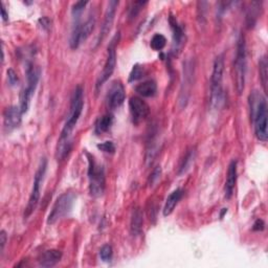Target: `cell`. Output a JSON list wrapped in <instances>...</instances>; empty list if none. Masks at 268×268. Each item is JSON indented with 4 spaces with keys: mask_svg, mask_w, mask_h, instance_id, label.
Segmentation results:
<instances>
[{
    "mask_svg": "<svg viewBox=\"0 0 268 268\" xmlns=\"http://www.w3.org/2000/svg\"><path fill=\"white\" fill-rule=\"evenodd\" d=\"M112 254H113V250L112 247H111V245L105 244L102 246L100 251V257L104 262H109L111 258H112Z\"/></svg>",
    "mask_w": 268,
    "mask_h": 268,
    "instance_id": "cell-26",
    "label": "cell"
},
{
    "mask_svg": "<svg viewBox=\"0 0 268 268\" xmlns=\"http://www.w3.org/2000/svg\"><path fill=\"white\" fill-rule=\"evenodd\" d=\"M142 75H143V68L140 66V65H135V66H133L132 68L131 74H130L129 82H134L140 80L141 78H142Z\"/></svg>",
    "mask_w": 268,
    "mask_h": 268,
    "instance_id": "cell-29",
    "label": "cell"
},
{
    "mask_svg": "<svg viewBox=\"0 0 268 268\" xmlns=\"http://www.w3.org/2000/svg\"><path fill=\"white\" fill-rule=\"evenodd\" d=\"M25 75H27L28 84H27V86H25L21 91L20 105H19L22 113H27L29 108H30L32 96L34 95L39 79H40L41 69H40V67L36 66L34 63L29 62L27 65V70H25Z\"/></svg>",
    "mask_w": 268,
    "mask_h": 268,
    "instance_id": "cell-4",
    "label": "cell"
},
{
    "mask_svg": "<svg viewBox=\"0 0 268 268\" xmlns=\"http://www.w3.org/2000/svg\"><path fill=\"white\" fill-rule=\"evenodd\" d=\"M160 176H161V168L158 166L153 170L151 174H150V177L148 179V185L150 187H153L156 182L159 180Z\"/></svg>",
    "mask_w": 268,
    "mask_h": 268,
    "instance_id": "cell-28",
    "label": "cell"
},
{
    "mask_svg": "<svg viewBox=\"0 0 268 268\" xmlns=\"http://www.w3.org/2000/svg\"><path fill=\"white\" fill-rule=\"evenodd\" d=\"M126 99L125 88L120 81H114L108 90L107 102L111 109L119 108Z\"/></svg>",
    "mask_w": 268,
    "mask_h": 268,
    "instance_id": "cell-11",
    "label": "cell"
},
{
    "mask_svg": "<svg viewBox=\"0 0 268 268\" xmlns=\"http://www.w3.org/2000/svg\"><path fill=\"white\" fill-rule=\"evenodd\" d=\"M147 3V1H136L132 4L131 9L129 10V19H134L139 13L141 12L142 8Z\"/></svg>",
    "mask_w": 268,
    "mask_h": 268,
    "instance_id": "cell-27",
    "label": "cell"
},
{
    "mask_svg": "<svg viewBox=\"0 0 268 268\" xmlns=\"http://www.w3.org/2000/svg\"><path fill=\"white\" fill-rule=\"evenodd\" d=\"M135 91L143 97H152L158 93V85L152 80L145 81L137 85Z\"/></svg>",
    "mask_w": 268,
    "mask_h": 268,
    "instance_id": "cell-19",
    "label": "cell"
},
{
    "mask_svg": "<svg viewBox=\"0 0 268 268\" xmlns=\"http://www.w3.org/2000/svg\"><path fill=\"white\" fill-rule=\"evenodd\" d=\"M88 4V1H78L73 5V14L81 15V12L85 9V6Z\"/></svg>",
    "mask_w": 268,
    "mask_h": 268,
    "instance_id": "cell-32",
    "label": "cell"
},
{
    "mask_svg": "<svg viewBox=\"0 0 268 268\" xmlns=\"http://www.w3.org/2000/svg\"><path fill=\"white\" fill-rule=\"evenodd\" d=\"M121 35L120 32H117V34L111 39V41L109 43L108 47V51H107V59L105 65H104V68L102 70V73L99 77V80L96 82V87L99 88L100 86L105 83L109 78L112 76L113 71L115 69V65H116V45L120 41Z\"/></svg>",
    "mask_w": 268,
    "mask_h": 268,
    "instance_id": "cell-9",
    "label": "cell"
},
{
    "mask_svg": "<svg viewBox=\"0 0 268 268\" xmlns=\"http://www.w3.org/2000/svg\"><path fill=\"white\" fill-rule=\"evenodd\" d=\"M96 147H97V149H100L101 151L105 152V153H114V151H115L114 143L110 141L99 143Z\"/></svg>",
    "mask_w": 268,
    "mask_h": 268,
    "instance_id": "cell-30",
    "label": "cell"
},
{
    "mask_svg": "<svg viewBox=\"0 0 268 268\" xmlns=\"http://www.w3.org/2000/svg\"><path fill=\"white\" fill-rule=\"evenodd\" d=\"M73 148V140L71 136H60L57 145L56 156L58 160H63L68 156Z\"/></svg>",
    "mask_w": 268,
    "mask_h": 268,
    "instance_id": "cell-17",
    "label": "cell"
},
{
    "mask_svg": "<svg viewBox=\"0 0 268 268\" xmlns=\"http://www.w3.org/2000/svg\"><path fill=\"white\" fill-rule=\"evenodd\" d=\"M184 194L185 192L182 191L181 189H176L175 191H173L169 195V197L167 198L165 206H163V210H162V214L165 217H168V216H170L173 213L176 205H178V202L181 200L182 197H184Z\"/></svg>",
    "mask_w": 268,
    "mask_h": 268,
    "instance_id": "cell-16",
    "label": "cell"
},
{
    "mask_svg": "<svg viewBox=\"0 0 268 268\" xmlns=\"http://www.w3.org/2000/svg\"><path fill=\"white\" fill-rule=\"evenodd\" d=\"M88 158V179L89 192L95 198H99L105 192V171L104 167L97 163L93 155L86 153Z\"/></svg>",
    "mask_w": 268,
    "mask_h": 268,
    "instance_id": "cell-2",
    "label": "cell"
},
{
    "mask_svg": "<svg viewBox=\"0 0 268 268\" xmlns=\"http://www.w3.org/2000/svg\"><path fill=\"white\" fill-rule=\"evenodd\" d=\"M167 44V39L166 37L161 35V34H156L153 36L152 40H151V43H150V45H151V47L154 49V50H161L163 49V47H166Z\"/></svg>",
    "mask_w": 268,
    "mask_h": 268,
    "instance_id": "cell-25",
    "label": "cell"
},
{
    "mask_svg": "<svg viewBox=\"0 0 268 268\" xmlns=\"http://www.w3.org/2000/svg\"><path fill=\"white\" fill-rule=\"evenodd\" d=\"M235 77H236V88L238 94L243 93L245 87L246 75V44L243 35H240L237 42L236 59H235Z\"/></svg>",
    "mask_w": 268,
    "mask_h": 268,
    "instance_id": "cell-6",
    "label": "cell"
},
{
    "mask_svg": "<svg viewBox=\"0 0 268 268\" xmlns=\"http://www.w3.org/2000/svg\"><path fill=\"white\" fill-rule=\"evenodd\" d=\"M62 259V252L58 250H49L44 252L38 262L41 267H53L60 262Z\"/></svg>",
    "mask_w": 268,
    "mask_h": 268,
    "instance_id": "cell-15",
    "label": "cell"
},
{
    "mask_svg": "<svg viewBox=\"0 0 268 268\" xmlns=\"http://www.w3.org/2000/svg\"><path fill=\"white\" fill-rule=\"evenodd\" d=\"M237 160H232L230 166H228L227 170V176L225 180V186H224V193H225V198L231 199L234 194L235 186H236L237 182Z\"/></svg>",
    "mask_w": 268,
    "mask_h": 268,
    "instance_id": "cell-14",
    "label": "cell"
},
{
    "mask_svg": "<svg viewBox=\"0 0 268 268\" xmlns=\"http://www.w3.org/2000/svg\"><path fill=\"white\" fill-rule=\"evenodd\" d=\"M6 75H8V81L9 84L12 87H15L19 84V78L18 75L16 74V71L13 68H9L8 71H6Z\"/></svg>",
    "mask_w": 268,
    "mask_h": 268,
    "instance_id": "cell-31",
    "label": "cell"
},
{
    "mask_svg": "<svg viewBox=\"0 0 268 268\" xmlns=\"http://www.w3.org/2000/svg\"><path fill=\"white\" fill-rule=\"evenodd\" d=\"M113 124V115L107 113L105 115L101 116L99 120L95 123V132L97 134H102L107 132L108 130L111 128Z\"/></svg>",
    "mask_w": 268,
    "mask_h": 268,
    "instance_id": "cell-21",
    "label": "cell"
},
{
    "mask_svg": "<svg viewBox=\"0 0 268 268\" xmlns=\"http://www.w3.org/2000/svg\"><path fill=\"white\" fill-rule=\"evenodd\" d=\"M6 240H8V236H6V233L4 231L0 232V252H3L4 246L6 243Z\"/></svg>",
    "mask_w": 268,
    "mask_h": 268,
    "instance_id": "cell-35",
    "label": "cell"
},
{
    "mask_svg": "<svg viewBox=\"0 0 268 268\" xmlns=\"http://www.w3.org/2000/svg\"><path fill=\"white\" fill-rule=\"evenodd\" d=\"M1 16H2V20L3 21H8L9 20V15L6 14V11H5V8H4V4L3 3L1 5Z\"/></svg>",
    "mask_w": 268,
    "mask_h": 268,
    "instance_id": "cell-36",
    "label": "cell"
},
{
    "mask_svg": "<svg viewBox=\"0 0 268 268\" xmlns=\"http://www.w3.org/2000/svg\"><path fill=\"white\" fill-rule=\"evenodd\" d=\"M268 62H267V58L264 56L260 59L259 62V70H260V80L262 82V86L265 91V94L267 93V83H268Z\"/></svg>",
    "mask_w": 268,
    "mask_h": 268,
    "instance_id": "cell-23",
    "label": "cell"
},
{
    "mask_svg": "<svg viewBox=\"0 0 268 268\" xmlns=\"http://www.w3.org/2000/svg\"><path fill=\"white\" fill-rule=\"evenodd\" d=\"M250 103L254 134L259 141L265 142L268 139V108L266 99L257 91H253L250 96Z\"/></svg>",
    "mask_w": 268,
    "mask_h": 268,
    "instance_id": "cell-1",
    "label": "cell"
},
{
    "mask_svg": "<svg viewBox=\"0 0 268 268\" xmlns=\"http://www.w3.org/2000/svg\"><path fill=\"white\" fill-rule=\"evenodd\" d=\"M222 210H223V211H222V213H221V216H220L221 218L223 217V216H224V214H225V213H227V208H222Z\"/></svg>",
    "mask_w": 268,
    "mask_h": 268,
    "instance_id": "cell-37",
    "label": "cell"
},
{
    "mask_svg": "<svg viewBox=\"0 0 268 268\" xmlns=\"http://www.w3.org/2000/svg\"><path fill=\"white\" fill-rule=\"evenodd\" d=\"M195 151L194 150H191V151H189L187 156L185 158L184 161H182L181 163V166H180V169H179V174L182 175V174H186L188 171H189V169L191 168L192 166V163L194 162V159H195Z\"/></svg>",
    "mask_w": 268,
    "mask_h": 268,
    "instance_id": "cell-24",
    "label": "cell"
},
{
    "mask_svg": "<svg viewBox=\"0 0 268 268\" xmlns=\"http://www.w3.org/2000/svg\"><path fill=\"white\" fill-rule=\"evenodd\" d=\"M38 22H39V24H40V27L43 30H47V31L50 28V24H51V20L48 17H41L38 20Z\"/></svg>",
    "mask_w": 268,
    "mask_h": 268,
    "instance_id": "cell-33",
    "label": "cell"
},
{
    "mask_svg": "<svg viewBox=\"0 0 268 268\" xmlns=\"http://www.w3.org/2000/svg\"><path fill=\"white\" fill-rule=\"evenodd\" d=\"M264 228H265V223H264V221L261 219H258L252 225V230L256 232H262V231H264Z\"/></svg>",
    "mask_w": 268,
    "mask_h": 268,
    "instance_id": "cell-34",
    "label": "cell"
},
{
    "mask_svg": "<svg viewBox=\"0 0 268 268\" xmlns=\"http://www.w3.org/2000/svg\"><path fill=\"white\" fill-rule=\"evenodd\" d=\"M95 27V18L94 16H90L86 21L82 23V29H81V41L84 42L87 40V38L93 34V32Z\"/></svg>",
    "mask_w": 268,
    "mask_h": 268,
    "instance_id": "cell-22",
    "label": "cell"
},
{
    "mask_svg": "<svg viewBox=\"0 0 268 268\" xmlns=\"http://www.w3.org/2000/svg\"><path fill=\"white\" fill-rule=\"evenodd\" d=\"M22 114L20 107L10 106L5 109L3 113V126L6 131L11 132L20 126Z\"/></svg>",
    "mask_w": 268,
    "mask_h": 268,
    "instance_id": "cell-12",
    "label": "cell"
},
{
    "mask_svg": "<svg viewBox=\"0 0 268 268\" xmlns=\"http://www.w3.org/2000/svg\"><path fill=\"white\" fill-rule=\"evenodd\" d=\"M75 202V195L73 193H64L57 198L55 205L47 217V224H55L57 221L67 216Z\"/></svg>",
    "mask_w": 268,
    "mask_h": 268,
    "instance_id": "cell-8",
    "label": "cell"
},
{
    "mask_svg": "<svg viewBox=\"0 0 268 268\" xmlns=\"http://www.w3.org/2000/svg\"><path fill=\"white\" fill-rule=\"evenodd\" d=\"M170 24H171V28L173 31V39H174V49L173 50H179L180 47L184 44V31L180 28V25L175 20L174 17H170Z\"/></svg>",
    "mask_w": 268,
    "mask_h": 268,
    "instance_id": "cell-18",
    "label": "cell"
},
{
    "mask_svg": "<svg viewBox=\"0 0 268 268\" xmlns=\"http://www.w3.org/2000/svg\"><path fill=\"white\" fill-rule=\"evenodd\" d=\"M47 161L45 158H43L40 161V165H39L38 171L36 172L35 178H34V185H32V189L29 199V204L27 208H25L24 212V219H28L30 216L34 213L36 210V207L40 201V191H41V185L44 178L45 172H47Z\"/></svg>",
    "mask_w": 268,
    "mask_h": 268,
    "instance_id": "cell-7",
    "label": "cell"
},
{
    "mask_svg": "<svg viewBox=\"0 0 268 268\" xmlns=\"http://www.w3.org/2000/svg\"><path fill=\"white\" fill-rule=\"evenodd\" d=\"M130 114L132 117V122L135 125L145 121L150 114V107L148 104L139 96H132L129 101Z\"/></svg>",
    "mask_w": 268,
    "mask_h": 268,
    "instance_id": "cell-10",
    "label": "cell"
},
{
    "mask_svg": "<svg viewBox=\"0 0 268 268\" xmlns=\"http://www.w3.org/2000/svg\"><path fill=\"white\" fill-rule=\"evenodd\" d=\"M224 59L220 55L215 59L211 77V103L214 107H220L224 101L222 80H223Z\"/></svg>",
    "mask_w": 268,
    "mask_h": 268,
    "instance_id": "cell-3",
    "label": "cell"
},
{
    "mask_svg": "<svg viewBox=\"0 0 268 268\" xmlns=\"http://www.w3.org/2000/svg\"><path fill=\"white\" fill-rule=\"evenodd\" d=\"M117 5H119V1H116V0H111V1L108 2L107 9L105 12V17H104V22L101 29V34L99 36V41H97V43H102L104 39H105L106 36L110 32L114 21Z\"/></svg>",
    "mask_w": 268,
    "mask_h": 268,
    "instance_id": "cell-13",
    "label": "cell"
},
{
    "mask_svg": "<svg viewBox=\"0 0 268 268\" xmlns=\"http://www.w3.org/2000/svg\"><path fill=\"white\" fill-rule=\"evenodd\" d=\"M83 107H84L83 88L81 86H78L74 91L73 96H71L67 120L63 127L60 136H71L77 123L79 121L80 116L82 114Z\"/></svg>",
    "mask_w": 268,
    "mask_h": 268,
    "instance_id": "cell-5",
    "label": "cell"
},
{
    "mask_svg": "<svg viewBox=\"0 0 268 268\" xmlns=\"http://www.w3.org/2000/svg\"><path fill=\"white\" fill-rule=\"evenodd\" d=\"M143 224V216L140 207H135L131 216V224H130V230L133 236H139L142 233V228Z\"/></svg>",
    "mask_w": 268,
    "mask_h": 268,
    "instance_id": "cell-20",
    "label": "cell"
}]
</instances>
